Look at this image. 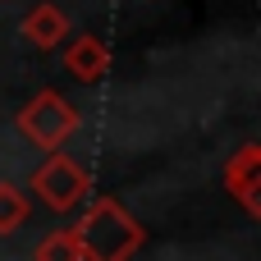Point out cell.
<instances>
[{"label":"cell","instance_id":"cell-6","mask_svg":"<svg viewBox=\"0 0 261 261\" xmlns=\"http://www.w3.org/2000/svg\"><path fill=\"white\" fill-rule=\"evenodd\" d=\"M64 73L78 78V83H101L106 69H110V46L92 32H78V37H64Z\"/></svg>","mask_w":261,"mask_h":261},{"label":"cell","instance_id":"cell-3","mask_svg":"<svg viewBox=\"0 0 261 261\" xmlns=\"http://www.w3.org/2000/svg\"><path fill=\"white\" fill-rule=\"evenodd\" d=\"M14 124H18V133L37 147V151H55V147H64L69 142V133L78 128V110L60 96V92H37L18 115H14Z\"/></svg>","mask_w":261,"mask_h":261},{"label":"cell","instance_id":"cell-5","mask_svg":"<svg viewBox=\"0 0 261 261\" xmlns=\"http://www.w3.org/2000/svg\"><path fill=\"white\" fill-rule=\"evenodd\" d=\"M18 37H23L32 50H55V46L69 37V18H64V9H60L55 0H37V5L23 14Z\"/></svg>","mask_w":261,"mask_h":261},{"label":"cell","instance_id":"cell-7","mask_svg":"<svg viewBox=\"0 0 261 261\" xmlns=\"http://www.w3.org/2000/svg\"><path fill=\"white\" fill-rule=\"evenodd\" d=\"M32 257H37V261H87V252H83V243H78L73 229H55L50 239L37 243Z\"/></svg>","mask_w":261,"mask_h":261},{"label":"cell","instance_id":"cell-2","mask_svg":"<svg viewBox=\"0 0 261 261\" xmlns=\"http://www.w3.org/2000/svg\"><path fill=\"white\" fill-rule=\"evenodd\" d=\"M28 188L50 206V211H60V216H69V211H78L87 197H92V174L73 161V156H64L60 147L32 170V179H28Z\"/></svg>","mask_w":261,"mask_h":261},{"label":"cell","instance_id":"cell-1","mask_svg":"<svg viewBox=\"0 0 261 261\" xmlns=\"http://www.w3.org/2000/svg\"><path fill=\"white\" fill-rule=\"evenodd\" d=\"M73 234H78L87 261H124V257H133L142 248V239H147L142 225L115 197H92V206L78 216Z\"/></svg>","mask_w":261,"mask_h":261},{"label":"cell","instance_id":"cell-8","mask_svg":"<svg viewBox=\"0 0 261 261\" xmlns=\"http://www.w3.org/2000/svg\"><path fill=\"white\" fill-rule=\"evenodd\" d=\"M28 193L14 188V184H0V234H14L23 220H28Z\"/></svg>","mask_w":261,"mask_h":261},{"label":"cell","instance_id":"cell-4","mask_svg":"<svg viewBox=\"0 0 261 261\" xmlns=\"http://www.w3.org/2000/svg\"><path fill=\"white\" fill-rule=\"evenodd\" d=\"M225 193L252 216L261 220V147L243 142L229 161H225Z\"/></svg>","mask_w":261,"mask_h":261}]
</instances>
